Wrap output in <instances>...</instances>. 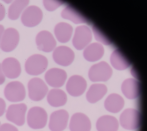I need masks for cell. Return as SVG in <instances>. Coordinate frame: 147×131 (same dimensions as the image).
<instances>
[{
    "mask_svg": "<svg viewBox=\"0 0 147 131\" xmlns=\"http://www.w3.org/2000/svg\"><path fill=\"white\" fill-rule=\"evenodd\" d=\"M112 72L109 64L102 61L91 67L88 71V77L92 82L106 81L111 78Z\"/></svg>",
    "mask_w": 147,
    "mask_h": 131,
    "instance_id": "cell-4",
    "label": "cell"
},
{
    "mask_svg": "<svg viewBox=\"0 0 147 131\" xmlns=\"http://www.w3.org/2000/svg\"><path fill=\"white\" fill-rule=\"evenodd\" d=\"M62 17L69 20L75 24L86 23L88 20L74 7L69 5L65 7L61 12Z\"/></svg>",
    "mask_w": 147,
    "mask_h": 131,
    "instance_id": "cell-25",
    "label": "cell"
},
{
    "mask_svg": "<svg viewBox=\"0 0 147 131\" xmlns=\"http://www.w3.org/2000/svg\"><path fill=\"white\" fill-rule=\"evenodd\" d=\"M1 67L4 75L10 79L18 78L21 72L20 63L14 57H9L5 59L2 63Z\"/></svg>",
    "mask_w": 147,
    "mask_h": 131,
    "instance_id": "cell-17",
    "label": "cell"
},
{
    "mask_svg": "<svg viewBox=\"0 0 147 131\" xmlns=\"http://www.w3.org/2000/svg\"><path fill=\"white\" fill-rule=\"evenodd\" d=\"M4 30V28L3 25L0 24V43L2 36Z\"/></svg>",
    "mask_w": 147,
    "mask_h": 131,
    "instance_id": "cell-34",
    "label": "cell"
},
{
    "mask_svg": "<svg viewBox=\"0 0 147 131\" xmlns=\"http://www.w3.org/2000/svg\"><path fill=\"white\" fill-rule=\"evenodd\" d=\"M5 80V77L2 71L1 65L0 63V85L3 84Z\"/></svg>",
    "mask_w": 147,
    "mask_h": 131,
    "instance_id": "cell-33",
    "label": "cell"
},
{
    "mask_svg": "<svg viewBox=\"0 0 147 131\" xmlns=\"http://www.w3.org/2000/svg\"><path fill=\"white\" fill-rule=\"evenodd\" d=\"M119 121L121 125L123 128L129 130H135L138 128L140 125L141 116L137 110L128 108L121 113Z\"/></svg>",
    "mask_w": 147,
    "mask_h": 131,
    "instance_id": "cell-5",
    "label": "cell"
},
{
    "mask_svg": "<svg viewBox=\"0 0 147 131\" xmlns=\"http://www.w3.org/2000/svg\"><path fill=\"white\" fill-rule=\"evenodd\" d=\"M107 90L106 86L104 84H93L90 86L86 93V99L91 103H95L104 97Z\"/></svg>",
    "mask_w": 147,
    "mask_h": 131,
    "instance_id": "cell-21",
    "label": "cell"
},
{
    "mask_svg": "<svg viewBox=\"0 0 147 131\" xmlns=\"http://www.w3.org/2000/svg\"><path fill=\"white\" fill-rule=\"evenodd\" d=\"M0 124H1V122L0 121Z\"/></svg>",
    "mask_w": 147,
    "mask_h": 131,
    "instance_id": "cell-36",
    "label": "cell"
},
{
    "mask_svg": "<svg viewBox=\"0 0 147 131\" xmlns=\"http://www.w3.org/2000/svg\"><path fill=\"white\" fill-rule=\"evenodd\" d=\"M29 2L28 0H15L13 2L8 9L9 18L12 20L18 19Z\"/></svg>",
    "mask_w": 147,
    "mask_h": 131,
    "instance_id": "cell-27",
    "label": "cell"
},
{
    "mask_svg": "<svg viewBox=\"0 0 147 131\" xmlns=\"http://www.w3.org/2000/svg\"><path fill=\"white\" fill-rule=\"evenodd\" d=\"M43 14L41 9L34 5L26 7L22 12L21 20L23 24L28 27H33L38 25L41 21Z\"/></svg>",
    "mask_w": 147,
    "mask_h": 131,
    "instance_id": "cell-8",
    "label": "cell"
},
{
    "mask_svg": "<svg viewBox=\"0 0 147 131\" xmlns=\"http://www.w3.org/2000/svg\"><path fill=\"white\" fill-rule=\"evenodd\" d=\"M87 84L85 79L79 75H73L68 79L66 85L68 93L74 97L80 96L85 91Z\"/></svg>",
    "mask_w": 147,
    "mask_h": 131,
    "instance_id": "cell-11",
    "label": "cell"
},
{
    "mask_svg": "<svg viewBox=\"0 0 147 131\" xmlns=\"http://www.w3.org/2000/svg\"><path fill=\"white\" fill-rule=\"evenodd\" d=\"M91 127L88 117L82 113H76L71 116L69 125L70 131H90Z\"/></svg>",
    "mask_w": 147,
    "mask_h": 131,
    "instance_id": "cell-16",
    "label": "cell"
},
{
    "mask_svg": "<svg viewBox=\"0 0 147 131\" xmlns=\"http://www.w3.org/2000/svg\"><path fill=\"white\" fill-rule=\"evenodd\" d=\"M119 126L117 119L109 115L101 116L97 120L96 124L98 131H117Z\"/></svg>",
    "mask_w": 147,
    "mask_h": 131,
    "instance_id": "cell-20",
    "label": "cell"
},
{
    "mask_svg": "<svg viewBox=\"0 0 147 131\" xmlns=\"http://www.w3.org/2000/svg\"><path fill=\"white\" fill-rule=\"evenodd\" d=\"M20 40L18 31L13 28H9L4 30L0 43V47L5 52H9L17 46Z\"/></svg>",
    "mask_w": 147,
    "mask_h": 131,
    "instance_id": "cell-9",
    "label": "cell"
},
{
    "mask_svg": "<svg viewBox=\"0 0 147 131\" xmlns=\"http://www.w3.org/2000/svg\"><path fill=\"white\" fill-rule=\"evenodd\" d=\"M67 77V74L64 70L56 68L48 70L45 74V78L50 86L59 88L64 84Z\"/></svg>",
    "mask_w": 147,
    "mask_h": 131,
    "instance_id": "cell-13",
    "label": "cell"
},
{
    "mask_svg": "<svg viewBox=\"0 0 147 131\" xmlns=\"http://www.w3.org/2000/svg\"><path fill=\"white\" fill-rule=\"evenodd\" d=\"M27 109L24 103L13 104L8 107L6 113V117L9 121L18 126L25 123V114Z\"/></svg>",
    "mask_w": 147,
    "mask_h": 131,
    "instance_id": "cell-7",
    "label": "cell"
},
{
    "mask_svg": "<svg viewBox=\"0 0 147 131\" xmlns=\"http://www.w3.org/2000/svg\"><path fill=\"white\" fill-rule=\"evenodd\" d=\"M110 61L113 67L118 70H123L128 68L130 65L128 60L119 50H115L110 57Z\"/></svg>",
    "mask_w": 147,
    "mask_h": 131,
    "instance_id": "cell-26",
    "label": "cell"
},
{
    "mask_svg": "<svg viewBox=\"0 0 147 131\" xmlns=\"http://www.w3.org/2000/svg\"><path fill=\"white\" fill-rule=\"evenodd\" d=\"M93 31L95 38L97 41L105 45H108L111 44L110 41L94 26L93 27Z\"/></svg>",
    "mask_w": 147,
    "mask_h": 131,
    "instance_id": "cell-29",
    "label": "cell"
},
{
    "mask_svg": "<svg viewBox=\"0 0 147 131\" xmlns=\"http://www.w3.org/2000/svg\"><path fill=\"white\" fill-rule=\"evenodd\" d=\"M104 53V48L100 44L94 43L88 46L84 50L83 55L85 59L89 61H94L100 59Z\"/></svg>",
    "mask_w": 147,
    "mask_h": 131,
    "instance_id": "cell-24",
    "label": "cell"
},
{
    "mask_svg": "<svg viewBox=\"0 0 147 131\" xmlns=\"http://www.w3.org/2000/svg\"><path fill=\"white\" fill-rule=\"evenodd\" d=\"M27 86L28 97L34 101L42 100L49 90L48 87L44 81L37 77L31 79L28 82Z\"/></svg>",
    "mask_w": 147,
    "mask_h": 131,
    "instance_id": "cell-3",
    "label": "cell"
},
{
    "mask_svg": "<svg viewBox=\"0 0 147 131\" xmlns=\"http://www.w3.org/2000/svg\"><path fill=\"white\" fill-rule=\"evenodd\" d=\"M124 101L123 98L119 95L112 93L106 98L104 106L108 111L113 113L119 112L123 108Z\"/></svg>",
    "mask_w": 147,
    "mask_h": 131,
    "instance_id": "cell-23",
    "label": "cell"
},
{
    "mask_svg": "<svg viewBox=\"0 0 147 131\" xmlns=\"http://www.w3.org/2000/svg\"><path fill=\"white\" fill-rule=\"evenodd\" d=\"M73 30V27L70 24L66 22H61L55 26L54 32L58 41L61 43H65L70 39Z\"/></svg>",
    "mask_w": 147,
    "mask_h": 131,
    "instance_id": "cell-22",
    "label": "cell"
},
{
    "mask_svg": "<svg viewBox=\"0 0 147 131\" xmlns=\"http://www.w3.org/2000/svg\"><path fill=\"white\" fill-rule=\"evenodd\" d=\"M91 39L92 34L89 28L85 25L79 26L75 29L73 45L77 50H81L89 43Z\"/></svg>",
    "mask_w": 147,
    "mask_h": 131,
    "instance_id": "cell-12",
    "label": "cell"
},
{
    "mask_svg": "<svg viewBox=\"0 0 147 131\" xmlns=\"http://www.w3.org/2000/svg\"><path fill=\"white\" fill-rule=\"evenodd\" d=\"M47 100L51 106L58 107L65 104L67 101V96L63 90L59 88H53L48 93Z\"/></svg>",
    "mask_w": 147,
    "mask_h": 131,
    "instance_id": "cell-19",
    "label": "cell"
},
{
    "mask_svg": "<svg viewBox=\"0 0 147 131\" xmlns=\"http://www.w3.org/2000/svg\"><path fill=\"white\" fill-rule=\"evenodd\" d=\"M4 93L5 98L12 102L21 101L25 99L26 96L24 86L17 81L7 84L5 88Z\"/></svg>",
    "mask_w": 147,
    "mask_h": 131,
    "instance_id": "cell-6",
    "label": "cell"
},
{
    "mask_svg": "<svg viewBox=\"0 0 147 131\" xmlns=\"http://www.w3.org/2000/svg\"><path fill=\"white\" fill-rule=\"evenodd\" d=\"M122 92L126 97L129 99H134L140 94V83L132 78L125 80L121 85Z\"/></svg>",
    "mask_w": 147,
    "mask_h": 131,
    "instance_id": "cell-18",
    "label": "cell"
},
{
    "mask_svg": "<svg viewBox=\"0 0 147 131\" xmlns=\"http://www.w3.org/2000/svg\"><path fill=\"white\" fill-rule=\"evenodd\" d=\"M0 131H18L14 126L8 123H4L0 126Z\"/></svg>",
    "mask_w": 147,
    "mask_h": 131,
    "instance_id": "cell-30",
    "label": "cell"
},
{
    "mask_svg": "<svg viewBox=\"0 0 147 131\" xmlns=\"http://www.w3.org/2000/svg\"><path fill=\"white\" fill-rule=\"evenodd\" d=\"M5 7L0 3V21L2 20L5 17Z\"/></svg>",
    "mask_w": 147,
    "mask_h": 131,
    "instance_id": "cell-32",
    "label": "cell"
},
{
    "mask_svg": "<svg viewBox=\"0 0 147 131\" xmlns=\"http://www.w3.org/2000/svg\"><path fill=\"white\" fill-rule=\"evenodd\" d=\"M5 3H11V2L12 1H11V0H8V1H7V0H6V1H4Z\"/></svg>",
    "mask_w": 147,
    "mask_h": 131,
    "instance_id": "cell-35",
    "label": "cell"
},
{
    "mask_svg": "<svg viewBox=\"0 0 147 131\" xmlns=\"http://www.w3.org/2000/svg\"><path fill=\"white\" fill-rule=\"evenodd\" d=\"M69 115L64 109L55 111L50 115L49 127L51 131H62L67 126Z\"/></svg>",
    "mask_w": 147,
    "mask_h": 131,
    "instance_id": "cell-10",
    "label": "cell"
},
{
    "mask_svg": "<svg viewBox=\"0 0 147 131\" xmlns=\"http://www.w3.org/2000/svg\"><path fill=\"white\" fill-rule=\"evenodd\" d=\"M53 58L57 64L63 66L70 65L74 61L75 54L69 47L61 46L56 47L53 53Z\"/></svg>",
    "mask_w": 147,
    "mask_h": 131,
    "instance_id": "cell-14",
    "label": "cell"
},
{
    "mask_svg": "<svg viewBox=\"0 0 147 131\" xmlns=\"http://www.w3.org/2000/svg\"><path fill=\"white\" fill-rule=\"evenodd\" d=\"M6 104L4 100L0 97V117L2 116L5 111Z\"/></svg>",
    "mask_w": 147,
    "mask_h": 131,
    "instance_id": "cell-31",
    "label": "cell"
},
{
    "mask_svg": "<svg viewBox=\"0 0 147 131\" xmlns=\"http://www.w3.org/2000/svg\"><path fill=\"white\" fill-rule=\"evenodd\" d=\"M48 65V59L45 56L40 54H34L27 59L25 64V68L28 74L38 76L46 70Z\"/></svg>",
    "mask_w": 147,
    "mask_h": 131,
    "instance_id": "cell-1",
    "label": "cell"
},
{
    "mask_svg": "<svg viewBox=\"0 0 147 131\" xmlns=\"http://www.w3.org/2000/svg\"><path fill=\"white\" fill-rule=\"evenodd\" d=\"M47 114L43 108L34 106L28 110L27 116V121L28 126L34 129H42L47 124Z\"/></svg>",
    "mask_w": 147,
    "mask_h": 131,
    "instance_id": "cell-2",
    "label": "cell"
},
{
    "mask_svg": "<svg viewBox=\"0 0 147 131\" xmlns=\"http://www.w3.org/2000/svg\"><path fill=\"white\" fill-rule=\"evenodd\" d=\"M43 3L47 10L52 11L61 5L63 3V2L62 1L44 0Z\"/></svg>",
    "mask_w": 147,
    "mask_h": 131,
    "instance_id": "cell-28",
    "label": "cell"
},
{
    "mask_svg": "<svg viewBox=\"0 0 147 131\" xmlns=\"http://www.w3.org/2000/svg\"><path fill=\"white\" fill-rule=\"evenodd\" d=\"M38 49L45 52H50L55 48L56 41L51 32L47 30L39 32L36 38Z\"/></svg>",
    "mask_w": 147,
    "mask_h": 131,
    "instance_id": "cell-15",
    "label": "cell"
}]
</instances>
